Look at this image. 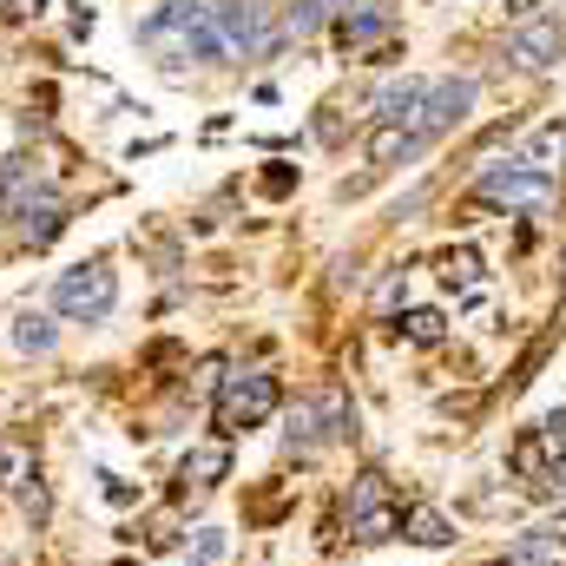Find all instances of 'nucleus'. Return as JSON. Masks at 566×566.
<instances>
[{
  "instance_id": "f257e3e1",
  "label": "nucleus",
  "mask_w": 566,
  "mask_h": 566,
  "mask_svg": "<svg viewBox=\"0 0 566 566\" xmlns=\"http://www.w3.org/2000/svg\"><path fill=\"white\" fill-rule=\"evenodd\" d=\"M113 310H119V271H113V258H86V264L60 271L53 316H66V323H106Z\"/></svg>"
},
{
  "instance_id": "f03ea898",
  "label": "nucleus",
  "mask_w": 566,
  "mask_h": 566,
  "mask_svg": "<svg viewBox=\"0 0 566 566\" xmlns=\"http://www.w3.org/2000/svg\"><path fill=\"white\" fill-rule=\"evenodd\" d=\"M277 402H283L277 376H264V369L224 376V382H218V434H251V428H264L277 416Z\"/></svg>"
},
{
  "instance_id": "7ed1b4c3",
  "label": "nucleus",
  "mask_w": 566,
  "mask_h": 566,
  "mask_svg": "<svg viewBox=\"0 0 566 566\" xmlns=\"http://www.w3.org/2000/svg\"><path fill=\"white\" fill-rule=\"evenodd\" d=\"M205 20L218 27L224 53H244V60H271V53H283V33L271 27V7H264V0H211Z\"/></svg>"
},
{
  "instance_id": "20e7f679",
  "label": "nucleus",
  "mask_w": 566,
  "mask_h": 566,
  "mask_svg": "<svg viewBox=\"0 0 566 566\" xmlns=\"http://www.w3.org/2000/svg\"><path fill=\"white\" fill-rule=\"evenodd\" d=\"M396 534H402V501H396L382 468H363L349 481V541L376 547V541H396Z\"/></svg>"
},
{
  "instance_id": "39448f33",
  "label": "nucleus",
  "mask_w": 566,
  "mask_h": 566,
  "mask_svg": "<svg viewBox=\"0 0 566 566\" xmlns=\"http://www.w3.org/2000/svg\"><path fill=\"white\" fill-rule=\"evenodd\" d=\"M481 205H501V211H534V205H547L554 198V171L547 165H534V158H507V165H494V171H481Z\"/></svg>"
},
{
  "instance_id": "423d86ee",
  "label": "nucleus",
  "mask_w": 566,
  "mask_h": 566,
  "mask_svg": "<svg viewBox=\"0 0 566 566\" xmlns=\"http://www.w3.org/2000/svg\"><path fill=\"white\" fill-rule=\"evenodd\" d=\"M474 99H481V80H474V73H441V80H428V99H422V113H416V133H422L428 145L448 139V133L474 113Z\"/></svg>"
},
{
  "instance_id": "0eeeda50",
  "label": "nucleus",
  "mask_w": 566,
  "mask_h": 566,
  "mask_svg": "<svg viewBox=\"0 0 566 566\" xmlns=\"http://www.w3.org/2000/svg\"><path fill=\"white\" fill-rule=\"evenodd\" d=\"M560 53H566V20L560 13L521 20V27L507 33V46H501V60L521 66V73H547V66H560Z\"/></svg>"
},
{
  "instance_id": "6e6552de",
  "label": "nucleus",
  "mask_w": 566,
  "mask_h": 566,
  "mask_svg": "<svg viewBox=\"0 0 566 566\" xmlns=\"http://www.w3.org/2000/svg\"><path fill=\"white\" fill-rule=\"evenodd\" d=\"M7 218H13V231H20V244L27 251H46L73 218H66V198L46 185V191H33V198H20V205H7Z\"/></svg>"
},
{
  "instance_id": "1a4fd4ad",
  "label": "nucleus",
  "mask_w": 566,
  "mask_h": 566,
  "mask_svg": "<svg viewBox=\"0 0 566 566\" xmlns=\"http://www.w3.org/2000/svg\"><path fill=\"white\" fill-rule=\"evenodd\" d=\"M329 27H336V46H343V53H363V46H376V40L396 33V7L356 0V13H329Z\"/></svg>"
},
{
  "instance_id": "9d476101",
  "label": "nucleus",
  "mask_w": 566,
  "mask_h": 566,
  "mask_svg": "<svg viewBox=\"0 0 566 566\" xmlns=\"http://www.w3.org/2000/svg\"><path fill=\"white\" fill-rule=\"evenodd\" d=\"M303 409H310L316 441H349V434H356V402H349V389H336V382H323Z\"/></svg>"
},
{
  "instance_id": "9b49d317",
  "label": "nucleus",
  "mask_w": 566,
  "mask_h": 566,
  "mask_svg": "<svg viewBox=\"0 0 566 566\" xmlns=\"http://www.w3.org/2000/svg\"><path fill=\"white\" fill-rule=\"evenodd\" d=\"M198 20H205V0H158V13L139 20V40L145 46H171V53H178V40H185Z\"/></svg>"
},
{
  "instance_id": "f8f14e48",
  "label": "nucleus",
  "mask_w": 566,
  "mask_h": 566,
  "mask_svg": "<svg viewBox=\"0 0 566 566\" xmlns=\"http://www.w3.org/2000/svg\"><path fill=\"white\" fill-rule=\"evenodd\" d=\"M231 474V441H198V448H185V461H178V481L185 488H218Z\"/></svg>"
},
{
  "instance_id": "ddd939ff",
  "label": "nucleus",
  "mask_w": 566,
  "mask_h": 566,
  "mask_svg": "<svg viewBox=\"0 0 566 566\" xmlns=\"http://www.w3.org/2000/svg\"><path fill=\"white\" fill-rule=\"evenodd\" d=\"M428 139L416 133V126H369V165H409V158H422Z\"/></svg>"
},
{
  "instance_id": "4468645a",
  "label": "nucleus",
  "mask_w": 566,
  "mask_h": 566,
  "mask_svg": "<svg viewBox=\"0 0 566 566\" xmlns=\"http://www.w3.org/2000/svg\"><path fill=\"white\" fill-rule=\"evenodd\" d=\"M33 474H40L33 441H27V434H13V428H0V494H20Z\"/></svg>"
},
{
  "instance_id": "2eb2a0df",
  "label": "nucleus",
  "mask_w": 566,
  "mask_h": 566,
  "mask_svg": "<svg viewBox=\"0 0 566 566\" xmlns=\"http://www.w3.org/2000/svg\"><path fill=\"white\" fill-rule=\"evenodd\" d=\"M7 343H13L20 356H46V349L60 343V329H53V316H46V310H20V316L7 323Z\"/></svg>"
},
{
  "instance_id": "dca6fc26",
  "label": "nucleus",
  "mask_w": 566,
  "mask_h": 566,
  "mask_svg": "<svg viewBox=\"0 0 566 566\" xmlns=\"http://www.w3.org/2000/svg\"><path fill=\"white\" fill-rule=\"evenodd\" d=\"M402 534H409L416 547H448V541H454V521H448L441 507H428V501H416V507L402 514Z\"/></svg>"
},
{
  "instance_id": "f3484780",
  "label": "nucleus",
  "mask_w": 566,
  "mask_h": 566,
  "mask_svg": "<svg viewBox=\"0 0 566 566\" xmlns=\"http://www.w3.org/2000/svg\"><path fill=\"white\" fill-rule=\"evenodd\" d=\"M323 27H329V0H283V13H277L283 40H310V33H323Z\"/></svg>"
},
{
  "instance_id": "a211bd4d",
  "label": "nucleus",
  "mask_w": 566,
  "mask_h": 566,
  "mask_svg": "<svg viewBox=\"0 0 566 566\" xmlns=\"http://www.w3.org/2000/svg\"><path fill=\"white\" fill-rule=\"evenodd\" d=\"M224 554H231L224 527H198V534H191V547H185V560H191V566H218Z\"/></svg>"
},
{
  "instance_id": "6ab92c4d",
  "label": "nucleus",
  "mask_w": 566,
  "mask_h": 566,
  "mask_svg": "<svg viewBox=\"0 0 566 566\" xmlns=\"http://www.w3.org/2000/svg\"><path fill=\"white\" fill-rule=\"evenodd\" d=\"M402 336H409V343H441V336H448V316H441V310H409V316H402Z\"/></svg>"
},
{
  "instance_id": "aec40b11",
  "label": "nucleus",
  "mask_w": 566,
  "mask_h": 566,
  "mask_svg": "<svg viewBox=\"0 0 566 566\" xmlns=\"http://www.w3.org/2000/svg\"><path fill=\"white\" fill-rule=\"evenodd\" d=\"M20 514H27L33 527H46V514H53V501H46V481H40V474H33V481L20 488Z\"/></svg>"
},
{
  "instance_id": "412c9836",
  "label": "nucleus",
  "mask_w": 566,
  "mask_h": 566,
  "mask_svg": "<svg viewBox=\"0 0 566 566\" xmlns=\"http://www.w3.org/2000/svg\"><path fill=\"white\" fill-rule=\"evenodd\" d=\"M441 277L448 283H474L481 277V258H474V251H448V258H441Z\"/></svg>"
},
{
  "instance_id": "4be33fe9",
  "label": "nucleus",
  "mask_w": 566,
  "mask_h": 566,
  "mask_svg": "<svg viewBox=\"0 0 566 566\" xmlns=\"http://www.w3.org/2000/svg\"><path fill=\"white\" fill-rule=\"evenodd\" d=\"M258 185H264V198H290V191H296V171H290V165H271Z\"/></svg>"
},
{
  "instance_id": "5701e85b",
  "label": "nucleus",
  "mask_w": 566,
  "mask_h": 566,
  "mask_svg": "<svg viewBox=\"0 0 566 566\" xmlns=\"http://www.w3.org/2000/svg\"><path fill=\"white\" fill-rule=\"evenodd\" d=\"M99 481H106V501H113V507H133V501H139L133 481H119V474H99Z\"/></svg>"
},
{
  "instance_id": "b1692460",
  "label": "nucleus",
  "mask_w": 566,
  "mask_h": 566,
  "mask_svg": "<svg viewBox=\"0 0 566 566\" xmlns=\"http://www.w3.org/2000/svg\"><path fill=\"white\" fill-rule=\"evenodd\" d=\"M7 13L13 20H33V13H46V0H7Z\"/></svg>"
},
{
  "instance_id": "393cba45",
  "label": "nucleus",
  "mask_w": 566,
  "mask_h": 566,
  "mask_svg": "<svg viewBox=\"0 0 566 566\" xmlns=\"http://www.w3.org/2000/svg\"><path fill=\"white\" fill-rule=\"evenodd\" d=\"M534 7H541V0H501V13H507V20H534Z\"/></svg>"
},
{
  "instance_id": "a878e982",
  "label": "nucleus",
  "mask_w": 566,
  "mask_h": 566,
  "mask_svg": "<svg viewBox=\"0 0 566 566\" xmlns=\"http://www.w3.org/2000/svg\"><path fill=\"white\" fill-rule=\"evenodd\" d=\"M554 494L566 501V468H554Z\"/></svg>"
},
{
  "instance_id": "bb28decb",
  "label": "nucleus",
  "mask_w": 566,
  "mask_h": 566,
  "mask_svg": "<svg viewBox=\"0 0 566 566\" xmlns=\"http://www.w3.org/2000/svg\"><path fill=\"white\" fill-rule=\"evenodd\" d=\"M336 7H349V0H329V13H336Z\"/></svg>"
},
{
  "instance_id": "cd10ccee",
  "label": "nucleus",
  "mask_w": 566,
  "mask_h": 566,
  "mask_svg": "<svg viewBox=\"0 0 566 566\" xmlns=\"http://www.w3.org/2000/svg\"><path fill=\"white\" fill-rule=\"evenodd\" d=\"M0 218H7V198H0Z\"/></svg>"
}]
</instances>
